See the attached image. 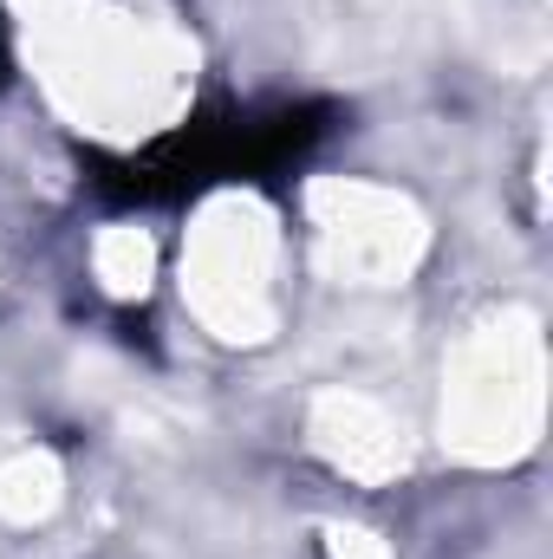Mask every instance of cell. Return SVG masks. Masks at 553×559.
I'll return each instance as SVG.
<instances>
[{
	"mask_svg": "<svg viewBox=\"0 0 553 559\" xmlns=\"http://www.w3.org/2000/svg\"><path fill=\"white\" fill-rule=\"evenodd\" d=\"M339 131L326 98H261V105H202L176 131L131 156H92V195L111 209H176L209 189H280Z\"/></svg>",
	"mask_w": 553,
	"mask_h": 559,
	"instance_id": "1",
	"label": "cell"
},
{
	"mask_svg": "<svg viewBox=\"0 0 553 559\" xmlns=\"http://www.w3.org/2000/svg\"><path fill=\"white\" fill-rule=\"evenodd\" d=\"M7 79H13V39H7V7H0V92H7Z\"/></svg>",
	"mask_w": 553,
	"mask_h": 559,
	"instance_id": "2",
	"label": "cell"
}]
</instances>
